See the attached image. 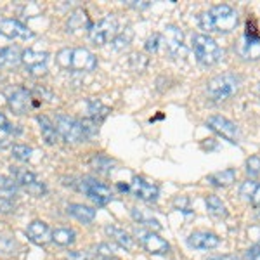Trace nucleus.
<instances>
[{
  "mask_svg": "<svg viewBox=\"0 0 260 260\" xmlns=\"http://www.w3.org/2000/svg\"><path fill=\"white\" fill-rule=\"evenodd\" d=\"M95 253H98L103 260H110L113 255H115V251H113V248L108 245V243H99V245L95 246Z\"/></svg>",
  "mask_w": 260,
  "mask_h": 260,
  "instance_id": "obj_37",
  "label": "nucleus"
},
{
  "mask_svg": "<svg viewBox=\"0 0 260 260\" xmlns=\"http://www.w3.org/2000/svg\"><path fill=\"white\" fill-rule=\"evenodd\" d=\"M258 94H260V85H258Z\"/></svg>",
  "mask_w": 260,
  "mask_h": 260,
  "instance_id": "obj_49",
  "label": "nucleus"
},
{
  "mask_svg": "<svg viewBox=\"0 0 260 260\" xmlns=\"http://www.w3.org/2000/svg\"><path fill=\"white\" fill-rule=\"evenodd\" d=\"M130 7H134V9H148V7L151 6L149 2H137V0H130V2H127Z\"/></svg>",
  "mask_w": 260,
  "mask_h": 260,
  "instance_id": "obj_45",
  "label": "nucleus"
},
{
  "mask_svg": "<svg viewBox=\"0 0 260 260\" xmlns=\"http://www.w3.org/2000/svg\"><path fill=\"white\" fill-rule=\"evenodd\" d=\"M118 189L127 192V191H130V187H128V186H123V184H118Z\"/></svg>",
  "mask_w": 260,
  "mask_h": 260,
  "instance_id": "obj_47",
  "label": "nucleus"
},
{
  "mask_svg": "<svg viewBox=\"0 0 260 260\" xmlns=\"http://www.w3.org/2000/svg\"><path fill=\"white\" fill-rule=\"evenodd\" d=\"M11 175L14 177V182L16 184H21V186H30V184L37 182V175L30 172L28 169H23V167H14L12 165L11 169Z\"/></svg>",
  "mask_w": 260,
  "mask_h": 260,
  "instance_id": "obj_26",
  "label": "nucleus"
},
{
  "mask_svg": "<svg viewBox=\"0 0 260 260\" xmlns=\"http://www.w3.org/2000/svg\"><path fill=\"white\" fill-rule=\"evenodd\" d=\"M26 189H28V192H31L33 196H42V194H45V186L42 182H33V184H30V186H26Z\"/></svg>",
  "mask_w": 260,
  "mask_h": 260,
  "instance_id": "obj_38",
  "label": "nucleus"
},
{
  "mask_svg": "<svg viewBox=\"0 0 260 260\" xmlns=\"http://www.w3.org/2000/svg\"><path fill=\"white\" fill-rule=\"evenodd\" d=\"M92 165L99 172H110L113 169V165H115V161H111L110 158H106V156H94L92 158Z\"/></svg>",
  "mask_w": 260,
  "mask_h": 260,
  "instance_id": "obj_35",
  "label": "nucleus"
},
{
  "mask_svg": "<svg viewBox=\"0 0 260 260\" xmlns=\"http://www.w3.org/2000/svg\"><path fill=\"white\" fill-rule=\"evenodd\" d=\"M257 219L260 220V208H258V210H257Z\"/></svg>",
  "mask_w": 260,
  "mask_h": 260,
  "instance_id": "obj_48",
  "label": "nucleus"
},
{
  "mask_svg": "<svg viewBox=\"0 0 260 260\" xmlns=\"http://www.w3.org/2000/svg\"><path fill=\"white\" fill-rule=\"evenodd\" d=\"M66 212H68L71 217H75L78 222H82V224H90V222L95 219V210L92 207H87V205L71 203L68 205Z\"/></svg>",
  "mask_w": 260,
  "mask_h": 260,
  "instance_id": "obj_18",
  "label": "nucleus"
},
{
  "mask_svg": "<svg viewBox=\"0 0 260 260\" xmlns=\"http://www.w3.org/2000/svg\"><path fill=\"white\" fill-rule=\"evenodd\" d=\"M31 153H33V149L30 148V146H26V144L12 146V156H14L16 160H19V161H28L31 158Z\"/></svg>",
  "mask_w": 260,
  "mask_h": 260,
  "instance_id": "obj_33",
  "label": "nucleus"
},
{
  "mask_svg": "<svg viewBox=\"0 0 260 260\" xmlns=\"http://www.w3.org/2000/svg\"><path fill=\"white\" fill-rule=\"evenodd\" d=\"M198 24L201 30L208 33L225 35V33H231L238 26V12L228 4L213 6L198 16Z\"/></svg>",
  "mask_w": 260,
  "mask_h": 260,
  "instance_id": "obj_1",
  "label": "nucleus"
},
{
  "mask_svg": "<svg viewBox=\"0 0 260 260\" xmlns=\"http://www.w3.org/2000/svg\"><path fill=\"white\" fill-rule=\"evenodd\" d=\"M130 191H132V194L136 196V198H139L142 201H156L158 196H160V189H158L156 184L148 182L144 177H139V175H136V177L132 179V182H130Z\"/></svg>",
  "mask_w": 260,
  "mask_h": 260,
  "instance_id": "obj_12",
  "label": "nucleus"
},
{
  "mask_svg": "<svg viewBox=\"0 0 260 260\" xmlns=\"http://www.w3.org/2000/svg\"><path fill=\"white\" fill-rule=\"evenodd\" d=\"M255 186H257V180H253V179L245 180V182L240 186V196H241V198L245 201H250L251 194H253V191H255Z\"/></svg>",
  "mask_w": 260,
  "mask_h": 260,
  "instance_id": "obj_34",
  "label": "nucleus"
},
{
  "mask_svg": "<svg viewBox=\"0 0 260 260\" xmlns=\"http://www.w3.org/2000/svg\"><path fill=\"white\" fill-rule=\"evenodd\" d=\"M205 201H207V208L210 215L217 217V219H225L228 217V208H225V205L222 203V200L217 194H208Z\"/></svg>",
  "mask_w": 260,
  "mask_h": 260,
  "instance_id": "obj_25",
  "label": "nucleus"
},
{
  "mask_svg": "<svg viewBox=\"0 0 260 260\" xmlns=\"http://www.w3.org/2000/svg\"><path fill=\"white\" fill-rule=\"evenodd\" d=\"M12 125L9 123V120L6 118V115H2V113H0V130H4V132H11V128Z\"/></svg>",
  "mask_w": 260,
  "mask_h": 260,
  "instance_id": "obj_44",
  "label": "nucleus"
},
{
  "mask_svg": "<svg viewBox=\"0 0 260 260\" xmlns=\"http://www.w3.org/2000/svg\"><path fill=\"white\" fill-rule=\"evenodd\" d=\"M236 52L245 61H258L260 59V35L253 30L246 28V33L236 44Z\"/></svg>",
  "mask_w": 260,
  "mask_h": 260,
  "instance_id": "obj_10",
  "label": "nucleus"
},
{
  "mask_svg": "<svg viewBox=\"0 0 260 260\" xmlns=\"http://www.w3.org/2000/svg\"><path fill=\"white\" fill-rule=\"evenodd\" d=\"M54 125H56L57 136H61L62 141L68 142V144H78V142H83L87 139V134L80 121L71 118L68 115H57Z\"/></svg>",
  "mask_w": 260,
  "mask_h": 260,
  "instance_id": "obj_6",
  "label": "nucleus"
},
{
  "mask_svg": "<svg viewBox=\"0 0 260 260\" xmlns=\"http://www.w3.org/2000/svg\"><path fill=\"white\" fill-rule=\"evenodd\" d=\"M207 127L213 130L217 136L224 137L225 141H229L231 144H238L241 139V134H240V128L234 121H231L229 118L222 115H213L210 118L207 120Z\"/></svg>",
  "mask_w": 260,
  "mask_h": 260,
  "instance_id": "obj_9",
  "label": "nucleus"
},
{
  "mask_svg": "<svg viewBox=\"0 0 260 260\" xmlns=\"http://www.w3.org/2000/svg\"><path fill=\"white\" fill-rule=\"evenodd\" d=\"M241 87V77L238 73L228 71V73H220L213 77L207 83V95L212 101L219 103V101H225L238 94Z\"/></svg>",
  "mask_w": 260,
  "mask_h": 260,
  "instance_id": "obj_2",
  "label": "nucleus"
},
{
  "mask_svg": "<svg viewBox=\"0 0 260 260\" xmlns=\"http://www.w3.org/2000/svg\"><path fill=\"white\" fill-rule=\"evenodd\" d=\"M68 260H92V257H90V253H87V251L75 250V251H70L68 253Z\"/></svg>",
  "mask_w": 260,
  "mask_h": 260,
  "instance_id": "obj_40",
  "label": "nucleus"
},
{
  "mask_svg": "<svg viewBox=\"0 0 260 260\" xmlns=\"http://www.w3.org/2000/svg\"><path fill=\"white\" fill-rule=\"evenodd\" d=\"M116 35H118V21L113 14H108L106 18L90 24L89 28V39L95 45H106L108 42L115 40Z\"/></svg>",
  "mask_w": 260,
  "mask_h": 260,
  "instance_id": "obj_7",
  "label": "nucleus"
},
{
  "mask_svg": "<svg viewBox=\"0 0 260 260\" xmlns=\"http://www.w3.org/2000/svg\"><path fill=\"white\" fill-rule=\"evenodd\" d=\"M26 236L35 245H47L49 241H52V231L45 222L33 220L26 229Z\"/></svg>",
  "mask_w": 260,
  "mask_h": 260,
  "instance_id": "obj_16",
  "label": "nucleus"
},
{
  "mask_svg": "<svg viewBox=\"0 0 260 260\" xmlns=\"http://www.w3.org/2000/svg\"><path fill=\"white\" fill-rule=\"evenodd\" d=\"M89 113H90L92 120H94L95 123H99V121H103L108 116L110 108L104 106V104L101 103V101H98V99H90L89 101Z\"/></svg>",
  "mask_w": 260,
  "mask_h": 260,
  "instance_id": "obj_28",
  "label": "nucleus"
},
{
  "mask_svg": "<svg viewBox=\"0 0 260 260\" xmlns=\"http://www.w3.org/2000/svg\"><path fill=\"white\" fill-rule=\"evenodd\" d=\"M163 39H165V49L167 54L172 59H182L187 54V47L184 45V33L175 24H167L165 31H163Z\"/></svg>",
  "mask_w": 260,
  "mask_h": 260,
  "instance_id": "obj_8",
  "label": "nucleus"
},
{
  "mask_svg": "<svg viewBox=\"0 0 260 260\" xmlns=\"http://www.w3.org/2000/svg\"><path fill=\"white\" fill-rule=\"evenodd\" d=\"M136 236L137 240L142 246H144L146 251L153 255H165L170 251V245L163 240L161 236H158L154 231H149V229H136Z\"/></svg>",
  "mask_w": 260,
  "mask_h": 260,
  "instance_id": "obj_11",
  "label": "nucleus"
},
{
  "mask_svg": "<svg viewBox=\"0 0 260 260\" xmlns=\"http://www.w3.org/2000/svg\"><path fill=\"white\" fill-rule=\"evenodd\" d=\"M75 187L78 191H82L89 200L94 201L98 207H104V205H108L113 200V192L110 187L92 177L78 179V182H75Z\"/></svg>",
  "mask_w": 260,
  "mask_h": 260,
  "instance_id": "obj_5",
  "label": "nucleus"
},
{
  "mask_svg": "<svg viewBox=\"0 0 260 260\" xmlns=\"http://www.w3.org/2000/svg\"><path fill=\"white\" fill-rule=\"evenodd\" d=\"M250 203L253 205V207L260 208V182H257V186H255V191H253V194H251Z\"/></svg>",
  "mask_w": 260,
  "mask_h": 260,
  "instance_id": "obj_43",
  "label": "nucleus"
},
{
  "mask_svg": "<svg viewBox=\"0 0 260 260\" xmlns=\"http://www.w3.org/2000/svg\"><path fill=\"white\" fill-rule=\"evenodd\" d=\"M130 213H132V219L137 222V224L144 225V228H148L149 231H161V224L158 219H154L153 215H151L149 212L142 210V208H132L130 210Z\"/></svg>",
  "mask_w": 260,
  "mask_h": 260,
  "instance_id": "obj_21",
  "label": "nucleus"
},
{
  "mask_svg": "<svg viewBox=\"0 0 260 260\" xmlns=\"http://www.w3.org/2000/svg\"><path fill=\"white\" fill-rule=\"evenodd\" d=\"M246 260H260V246H251L246 250Z\"/></svg>",
  "mask_w": 260,
  "mask_h": 260,
  "instance_id": "obj_42",
  "label": "nucleus"
},
{
  "mask_svg": "<svg viewBox=\"0 0 260 260\" xmlns=\"http://www.w3.org/2000/svg\"><path fill=\"white\" fill-rule=\"evenodd\" d=\"M192 50H194L196 61L203 66H213L224 57V50L219 47L215 39L205 33H194L192 35Z\"/></svg>",
  "mask_w": 260,
  "mask_h": 260,
  "instance_id": "obj_3",
  "label": "nucleus"
},
{
  "mask_svg": "<svg viewBox=\"0 0 260 260\" xmlns=\"http://www.w3.org/2000/svg\"><path fill=\"white\" fill-rule=\"evenodd\" d=\"M0 35L11 40H28L33 37V31L28 30L18 19H2L0 21Z\"/></svg>",
  "mask_w": 260,
  "mask_h": 260,
  "instance_id": "obj_13",
  "label": "nucleus"
},
{
  "mask_svg": "<svg viewBox=\"0 0 260 260\" xmlns=\"http://www.w3.org/2000/svg\"><path fill=\"white\" fill-rule=\"evenodd\" d=\"M16 192H18V184L12 179L0 175V198L12 200V196H16Z\"/></svg>",
  "mask_w": 260,
  "mask_h": 260,
  "instance_id": "obj_29",
  "label": "nucleus"
},
{
  "mask_svg": "<svg viewBox=\"0 0 260 260\" xmlns=\"http://www.w3.org/2000/svg\"><path fill=\"white\" fill-rule=\"evenodd\" d=\"M174 205H175V208H179V210H182L184 213H189V200L186 198V196H179V198H175L174 201Z\"/></svg>",
  "mask_w": 260,
  "mask_h": 260,
  "instance_id": "obj_39",
  "label": "nucleus"
},
{
  "mask_svg": "<svg viewBox=\"0 0 260 260\" xmlns=\"http://www.w3.org/2000/svg\"><path fill=\"white\" fill-rule=\"evenodd\" d=\"M21 57H23V52L16 45L0 49V66L2 68H16L21 62Z\"/></svg>",
  "mask_w": 260,
  "mask_h": 260,
  "instance_id": "obj_20",
  "label": "nucleus"
},
{
  "mask_svg": "<svg viewBox=\"0 0 260 260\" xmlns=\"http://www.w3.org/2000/svg\"><path fill=\"white\" fill-rule=\"evenodd\" d=\"M18 250V241L12 236H0V253L12 255Z\"/></svg>",
  "mask_w": 260,
  "mask_h": 260,
  "instance_id": "obj_32",
  "label": "nucleus"
},
{
  "mask_svg": "<svg viewBox=\"0 0 260 260\" xmlns=\"http://www.w3.org/2000/svg\"><path fill=\"white\" fill-rule=\"evenodd\" d=\"M31 103V95L28 90L24 89H16L12 94L9 95V108L16 115H24L30 108Z\"/></svg>",
  "mask_w": 260,
  "mask_h": 260,
  "instance_id": "obj_17",
  "label": "nucleus"
},
{
  "mask_svg": "<svg viewBox=\"0 0 260 260\" xmlns=\"http://www.w3.org/2000/svg\"><path fill=\"white\" fill-rule=\"evenodd\" d=\"M160 44H161V35L160 33H154L153 37H149L144 47L149 54H154V52H158V49H160Z\"/></svg>",
  "mask_w": 260,
  "mask_h": 260,
  "instance_id": "obj_36",
  "label": "nucleus"
},
{
  "mask_svg": "<svg viewBox=\"0 0 260 260\" xmlns=\"http://www.w3.org/2000/svg\"><path fill=\"white\" fill-rule=\"evenodd\" d=\"M83 26H89L90 28L89 16H87L85 11L78 9V11H75L73 14L70 16V19H68V31H71V33L78 31V30H82Z\"/></svg>",
  "mask_w": 260,
  "mask_h": 260,
  "instance_id": "obj_27",
  "label": "nucleus"
},
{
  "mask_svg": "<svg viewBox=\"0 0 260 260\" xmlns=\"http://www.w3.org/2000/svg\"><path fill=\"white\" fill-rule=\"evenodd\" d=\"M187 245L194 250H213L220 245V238L208 231H196V233L189 234Z\"/></svg>",
  "mask_w": 260,
  "mask_h": 260,
  "instance_id": "obj_15",
  "label": "nucleus"
},
{
  "mask_svg": "<svg viewBox=\"0 0 260 260\" xmlns=\"http://www.w3.org/2000/svg\"><path fill=\"white\" fill-rule=\"evenodd\" d=\"M77 240V233L70 228H57L52 231V241L59 246H70Z\"/></svg>",
  "mask_w": 260,
  "mask_h": 260,
  "instance_id": "obj_24",
  "label": "nucleus"
},
{
  "mask_svg": "<svg viewBox=\"0 0 260 260\" xmlns=\"http://www.w3.org/2000/svg\"><path fill=\"white\" fill-rule=\"evenodd\" d=\"M134 39L132 28H125V31H118V35L115 37V40L111 42L115 50H125L130 45V42Z\"/></svg>",
  "mask_w": 260,
  "mask_h": 260,
  "instance_id": "obj_30",
  "label": "nucleus"
},
{
  "mask_svg": "<svg viewBox=\"0 0 260 260\" xmlns=\"http://www.w3.org/2000/svg\"><path fill=\"white\" fill-rule=\"evenodd\" d=\"M234 180H236V170L234 169H225V170L215 172V174H210L207 177V182L212 184V186H217V187L231 186Z\"/></svg>",
  "mask_w": 260,
  "mask_h": 260,
  "instance_id": "obj_22",
  "label": "nucleus"
},
{
  "mask_svg": "<svg viewBox=\"0 0 260 260\" xmlns=\"http://www.w3.org/2000/svg\"><path fill=\"white\" fill-rule=\"evenodd\" d=\"M39 125H40V132H42V137L47 144H56L57 141V130H56V125L50 121L45 115H40L39 118Z\"/></svg>",
  "mask_w": 260,
  "mask_h": 260,
  "instance_id": "obj_23",
  "label": "nucleus"
},
{
  "mask_svg": "<svg viewBox=\"0 0 260 260\" xmlns=\"http://www.w3.org/2000/svg\"><path fill=\"white\" fill-rule=\"evenodd\" d=\"M208 260H240V258L233 257V255H219V257H212Z\"/></svg>",
  "mask_w": 260,
  "mask_h": 260,
  "instance_id": "obj_46",
  "label": "nucleus"
},
{
  "mask_svg": "<svg viewBox=\"0 0 260 260\" xmlns=\"http://www.w3.org/2000/svg\"><path fill=\"white\" fill-rule=\"evenodd\" d=\"M106 234L111 238L115 243H118L121 248L125 250H134V238L130 236L127 231H123L121 228H116V225H108L106 229Z\"/></svg>",
  "mask_w": 260,
  "mask_h": 260,
  "instance_id": "obj_19",
  "label": "nucleus"
},
{
  "mask_svg": "<svg viewBox=\"0 0 260 260\" xmlns=\"http://www.w3.org/2000/svg\"><path fill=\"white\" fill-rule=\"evenodd\" d=\"M57 62L62 68H71L77 71H94L98 66V59L89 49H62L57 54Z\"/></svg>",
  "mask_w": 260,
  "mask_h": 260,
  "instance_id": "obj_4",
  "label": "nucleus"
},
{
  "mask_svg": "<svg viewBox=\"0 0 260 260\" xmlns=\"http://www.w3.org/2000/svg\"><path fill=\"white\" fill-rule=\"evenodd\" d=\"M47 59H49L47 52H37L33 49L24 50L23 57H21V61L26 64V68L31 75H44L47 71Z\"/></svg>",
  "mask_w": 260,
  "mask_h": 260,
  "instance_id": "obj_14",
  "label": "nucleus"
},
{
  "mask_svg": "<svg viewBox=\"0 0 260 260\" xmlns=\"http://www.w3.org/2000/svg\"><path fill=\"white\" fill-rule=\"evenodd\" d=\"M245 170H246V175H248L250 179L258 177V174H260V156L258 154H253V156H250L248 160H246Z\"/></svg>",
  "mask_w": 260,
  "mask_h": 260,
  "instance_id": "obj_31",
  "label": "nucleus"
},
{
  "mask_svg": "<svg viewBox=\"0 0 260 260\" xmlns=\"http://www.w3.org/2000/svg\"><path fill=\"white\" fill-rule=\"evenodd\" d=\"M14 203L12 200H6V198H0V212L4 213H9V212H14Z\"/></svg>",
  "mask_w": 260,
  "mask_h": 260,
  "instance_id": "obj_41",
  "label": "nucleus"
}]
</instances>
